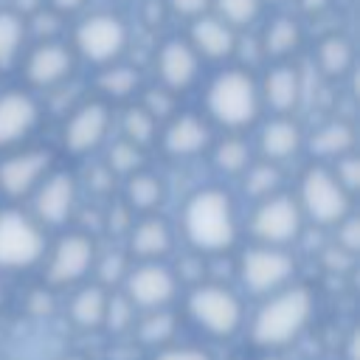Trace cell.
<instances>
[{
    "label": "cell",
    "mask_w": 360,
    "mask_h": 360,
    "mask_svg": "<svg viewBox=\"0 0 360 360\" xmlns=\"http://www.w3.org/2000/svg\"><path fill=\"white\" fill-rule=\"evenodd\" d=\"M315 312V295L307 284H287L267 295L250 321V343L259 349H281L298 340Z\"/></svg>",
    "instance_id": "6da1fadb"
},
{
    "label": "cell",
    "mask_w": 360,
    "mask_h": 360,
    "mask_svg": "<svg viewBox=\"0 0 360 360\" xmlns=\"http://www.w3.org/2000/svg\"><path fill=\"white\" fill-rule=\"evenodd\" d=\"M183 233L200 253H225L236 242L233 200L222 188H200L186 200Z\"/></svg>",
    "instance_id": "7a4b0ae2"
},
{
    "label": "cell",
    "mask_w": 360,
    "mask_h": 360,
    "mask_svg": "<svg viewBox=\"0 0 360 360\" xmlns=\"http://www.w3.org/2000/svg\"><path fill=\"white\" fill-rule=\"evenodd\" d=\"M205 107H208V115L228 129L250 127L262 110L259 84L248 70H239V68L222 70L205 90Z\"/></svg>",
    "instance_id": "3957f363"
},
{
    "label": "cell",
    "mask_w": 360,
    "mask_h": 360,
    "mask_svg": "<svg viewBox=\"0 0 360 360\" xmlns=\"http://www.w3.org/2000/svg\"><path fill=\"white\" fill-rule=\"evenodd\" d=\"M188 315L191 321L208 332L211 338H233L242 329L245 307L239 295L222 284H197L188 292Z\"/></svg>",
    "instance_id": "277c9868"
},
{
    "label": "cell",
    "mask_w": 360,
    "mask_h": 360,
    "mask_svg": "<svg viewBox=\"0 0 360 360\" xmlns=\"http://www.w3.org/2000/svg\"><path fill=\"white\" fill-rule=\"evenodd\" d=\"M45 256V233L34 217L6 208L0 211V270H28Z\"/></svg>",
    "instance_id": "5b68a950"
},
{
    "label": "cell",
    "mask_w": 360,
    "mask_h": 360,
    "mask_svg": "<svg viewBox=\"0 0 360 360\" xmlns=\"http://www.w3.org/2000/svg\"><path fill=\"white\" fill-rule=\"evenodd\" d=\"M298 208L318 225H338L340 219L349 217L352 197L338 186L329 169L323 166H309L301 174L298 186Z\"/></svg>",
    "instance_id": "8992f818"
},
{
    "label": "cell",
    "mask_w": 360,
    "mask_h": 360,
    "mask_svg": "<svg viewBox=\"0 0 360 360\" xmlns=\"http://www.w3.org/2000/svg\"><path fill=\"white\" fill-rule=\"evenodd\" d=\"M239 278L248 292L253 295H273L290 284L295 273V259L284 248H264L256 245L242 253L239 259Z\"/></svg>",
    "instance_id": "52a82bcc"
},
{
    "label": "cell",
    "mask_w": 360,
    "mask_h": 360,
    "mask_svg": "<svg viewBox=\"0 0 360 360\" xmlns=\"http://www.w3.org/2000/svg\"><path fill=\"white\" fill-rule=\"evenodd\" d=\"M304 214L292 197L273 194L267 200H259V205L250 214V233L264 248H284L298 239Z\"/></svg>",
    "instance_id": "ba28073f"
},
{
    "label": "cell",
    "mask_w": 360,
    "mask_h": 360,
    "mask_svg": "<svg viewBox=\"0 0 360 360\" xmlns=\"http://www.w3.org/2000/svg\"><path fill=\"white\" fill-rule=\"evenodd\" d=\"M127 39H129L127 25L115 14H90L76 25V34H73L76 51L93 65L115 62L124 53Z\"/></svg>",
    "instance_id": "9c48e42d"
},
{
    "label": "cell",
    "mask_w": 360,
    "mask_h": 360,
    "mask_svg": "<svg viewBox=\"0 0 360 360\" xmlns=\"http://www.w3.org/2000/svg\"><path fill=\"white\" fill-rule=\"evenodd\" d=\"M96 242L90 233H65L48 253L45 281L48 287H73L96 264Z\"/></svg>",
    "instance_id": "30bf717a"
},
{
    "label": "cell",
    "mask_w": 360,
    "mask_h": 360,
    "mask_svg": "<svg viewBox=\"0 0 360 360\" xmlns=\"http://www.w3.org/2000/svg\"><path fill=\"white\" fill-rule=\"evenodd\" d=\"M124 295L135 309L143 312L169 309L177 295V278L160 262H141L138 267H129L124 278Z\"/></svg>",
    "instance_id": "8fae6325"
},
{
    "label": "cell",
    "mask_w": 360,
    "mask_h": 360,
    "mask_svg": "<svg viewBox=\"0 0 360 360\" xmlns=\"http://www.w3.org/2000/svg\"><path fill=\"white\" fill-rule=\"evenodd\" d=\"M110 129V110L104 101H84L76 110H70L65 127H62V146L70 155H87L93 152Z\"/></svg>",
    "instance_id": "7c38bea8"
},
{
    "label": "cell",
    "mask_w": 360,
    "mask_h": 360,
    "mask_svg": "<svg viewBox=\"0 0 360 360\" xmlns=\"http://www.w3.org/2000/svg\"><path fill=\"white\" fill-rule=\"evenodd\" d=\"M76 177L68 174V172H56V174H48L37 191H34V219L37 225H65L73 211H76Z\"/></svg>",
    "instance_id": "4fadbf2b"
},
{
    "label": "cell",
    "mask_w": 360,
    "mask_h": 360,
    "mask_svg": "<svg viewBox=\"0 0 360 360\" xmlns=\"http://www.w3.org/2000/svg\"><path fill=\"white\" fill-rule=\"evenodd\" d=\"M48 169H51V152L45 149L17 152L0 163V191L11 200L25 197L37 191V186L48 177Z\"/></svg>",
    "instance_id": "5bb4252c"
},
{
    "label": "cell",
    "mask_w": 360,
    "mask_h": 360,
    "mask_svg": "<svg viewBox=\"0 0 360 360\" xmlns=\"http://www.w3.org/2000/svg\"><path fill=\"white\" fill-rule=\"evenodd\" d=\"M25 79L34 87H56L62 84L70 73H73V53L62 45V42H39L37 48H31V53L25 56Z\"/></svg>",
    "instance_id": "9a60e30c"
},
{
    "label": "cell",
    "mask_w": 360,
    "mask_h": 360,
    "mask_svg": "<svg viewBox=\"0 0 360 360\" xmlns=\"http://www.w3.org/2000/svg\"><path fill=\"white\" fill-rule=\"evenodd\" d=\"M39 121L37 101L22 90L0 93V149H8L31 135Z\"/></svg>",
    "instance_id": "2e32d148"
},
{
    "label": "cell",
    "mask_w": 360,
    "mask_h": 360,
    "mask_svg": "<svg viewBox=\"0 0 360 360\" xmlns=\"http://www.w3.org/2000/svg\"><path fill=\"white\" fill-rule=\"evenodd\" d=\"M200 59L194 53V48L186 39H169L160 45L158 51V76H160V87L180 93L186 87L194 84L197 73H200Z\"/></svg>",
    "instance_id": "e0dca14e"
},
{
    "label": "cell",
    "mask_w": 360,
    "mask_h": 360,
    "mask_svg": "<svg viewBox=\"0 0 360 360\" xmlns=\"http://www.w3.org/2000/svg\"><path fill=\"white\" fill-rule=\"evenodd\" d=\"M211 143V129L208 124L194 115V112H183L174 115L169 121V127L163 129V152L172 158H191L200 155L205 146Z\"/></svg>",
    "instance_id": "ac0fdd59"
},
{
    "label": "cell",
    "mask_w": 360,
    "mask_h": 360,
    "mask_svg": "<svg viewBox=\"0 0 360 360\" xmlns=\"http://www.w3.org/2000/svg\"><path fill=\"white\" fill-rule=\"evenodd\" d=\"M301 90H304V84H301L298 68L276 65V68L267 70V76L259 87V98H262V104H267L276 112H290L298 104Z\"/></svg>",
    "instance_id": "d6986e66"
},
{
    "label": "cell",
    "mask_w": 360,
    "mask_h": 360,
    "mask_svg": "<svg viewBox=\"0 0 360 360\" xmlns=\"http://www.w3.org/2000/svg\"><path fill=\"white\" fill-rule=\"evenodd\" d=\"M129 256L141 262H158L172 250V228L160 217H143L138 225L129 228Z\"/></svg>",
    "instance_id": "ffe728a7"
},
{
    "label": "cell",
    "mask_w": 360,
    "mask_h": 360,
    "mask_svg": "<svg viewBox=\"0 0 360 360\" xmlns=\"http://www.w3.org/2000/svg\"><path fill=\"white\" fill-rule=\"evenodd\" d=\"M236 31L228 28L219 17H200L194 20L191 25V48L194 53L200 56H208V59H225L236 51Z\"/></svg>",
    "instance_id": "44dd1931"
},
{
    "label": "cell",
    "mask_w": 360,
    "mask_h": 360,
    "mask_svg": "<svg viewBox=\"0 0 360 360\" xmlns=\"http://www.w3.org/2000/svg\"><path fill=\"white\" fill-rule=\"evenodd\" d=\"M301 127L292 121V118H273L262 127V135H259V152L267 163H278V160H287L292 158L298 149H301Z\"/></svg>",
    "instance_id": "7402d4cb"
},
{
    "label": "cell",
    "mask_w": 360,
    "mask_h": 360,
    "mask_svg": "<svg viewBox=\"0 0 360 360\" xmlns=\"http://www.w3.org/2000/svg\"><path fill=\"white\" fill-rule=\"evenodd\" d=\"M107 298L110 292L98 284H84L73 292L70 298V321L79 326V329H101L104 326V312H107Z\"/></svg>",
    "instance_id": "603a6c76"
},
{
    "label": "cell",
    "mask_w": 360,
    "mask_h": 360,
    "mask_svg": "<svg viewBox=\"0 0 360 360\" xmlns=\"http://www.w3.org/2000/svg\"><path fill=\"white\" fill-rule=\"evenodd\" d=\"M352 146H354V132L343 121H329V124L318 127L309 135V152L315 158H332V160H338L343 155H352Z\"/></svg>",
    "instance_id": "cb8c5ba5"
},
{
    "label": "cell",
    "mask_w": 360,
    "mask_h": 360,
    "mask_svg": "<svg viewBox=\"0 0 360 360\" xmlns=\"http://www.w3.org/2000/svg\"><path fill=\"white\" fill-rule=\"evenodd\" d=\"M177 329V318L172 309H152L143 312L141 321H135L132 335L138 338L141 346H152V349H166V343L172 340Z\"/></svg>",
    "instance_id": "d4e9b609"
},
{
    "label": "cell",
    "mask_w": 360,
    "mask_h": 360,
    "mask_svg": "<svg viewBox=\"0 0 360 360\" xmlns=\"http://www.w3.org/2000/svg\"><path fill=\"white\" fill-rule=\"evenodd\" d=\"M352 62H354V51H352V42L346 37L329 34L318 42V68L323 76L340 79L352 70Z\"/></svg>",
    "instance_id": "484cf974"
},
{
    "label": "cell",
    "mask_w": 360,
    "mask_h": 360,
    "mask_svg": "<svg viewBox=\"0 0 360 360\" xmlns=\"http://www.w3.org/2000/svg\"><path fill=\"white\" fill-rule=\"evenodd\" d=\"M298 42H301L298 22L292 17H276L264 28V34L259 39V48H262V56H287L298 48Z\"/></svg>",
    "instance_id": "4316f807"
},
{
    "label": "cell",
    "mask_w": 360,
    "mask_h": 360,
    "mask_svg": "<svg viewBox=\"0 0 360 360\" xmlns=\"http://www.w3.org/2000/svg\"><path fill=\"white\" fill-rule=\"evenodd\" d=\"M124 194H127V208L129 211H152L163 200V186H160V180L155 174L135 172V174L127 177Z\"/></svg>",
    "instance_id": "83f0119b"
},
{
    "label": "cell",
    "mask_w": 360,
    "mask_h": 360,
    "mask_svg": "<svg viewBox=\"0 0 360 360\" xmlns=\"http://www.w3.org/2000/svg\"><path fill=\"white\" fill-rule=\"evenodd\" d=\"M25 37V20L17 11H0V70H8L20 51Z\"/></svg>",
    "instance_id": "f1b7e54d"
},
{
    "label": "cell",
    "mask_w": 360,
    "mask_h": 360,
    "mask_svg": "<svg viewBox=\"0 0 360 360\" xmlns=\"http://www.w3.org/2000/svg\"><path fill=\"white\" fill-rule=\"evenodd\" d=\"M278 186H281V172H278V166H276V163L262 160V163H253V166H248V169H245L242 188H245V194H248V197L267 200V197H273V194L278 191Z\"/></svg>",
    "instance_id": "f546056e"
},
{
    "label": "cell",
    "mask_w": 360,
    "mask_h": 360,
    "mask_svg": "<svg viewBox=\"0 0 360 360\" xmlns=\"http://www.w3.org/2000/svg\"><path fill=\"white\" fill-rule=\"evenodd\" d=\"M138 70L129 65H110L98 73L96 87L107 96V98H127L138 90Z\"/></svg>",
    "instance_id": "4dcf8cb0"
},
{
    "label": "cell",
    "mask_w": 360,
    "mask_h": 360,
    "mask_svg": "<svg viewBox=\"0 0 360 360\" xmlns=\"http://www.w3.org/2000/svg\"><path fill=\"white\" fill-rule=\"evenodd\" d=\"M155 129H158V121L138 104V107H127L124 110V118H121V132H124V141L135 143L138 149L152 143L155 141Z\"/></svg>",
    "instance_id": "1f68e13d"
},
{
    "label": "cell",
    "mask_w": 360,
    "mask_h": 360,
    "mask_svg": "<svg viewBox=\"0 0 360 360\" xmlns=\"http://www.w3.org/2000/svg\"><path fill=\"white\" fill-rule=\"evenodd\" d=\"M214 163L225 174H242L250 166V146L242 138H225L214 149Z\"/></svg>",
    "instance_id": "d6a6232c"
},
{
    "label": "cell",
    "mask_w": 360,
    "mask_h": 360,
    "mask_svg": "<svg viewBox=\"0 0 360 360\" xmlns=\"http://www.w3.org/2000/svg\"><path fill=\"white\" fill-rule=\"evenodd\" d=\"M214 8L228 28H242L259 17L262 0H214Z\"/></svg>",
    "instance_id": "836d02e7"
},
{
    "label": "cell",
    "mask_w": 360,
    "mask_h": 360,
    "mask_svg": "<svg viewBox=\"0 0 360 360\" xmlns=\"http://www.w3.org/2000/svg\"><path fill=\"white\" fill-rule=\"evenodd\" d=\"M93 270H96L98 287H115V284H124L129 273V259L121 250H107L104 256H96Z\"/></svg>",
    "instance_id": "e575fe53"
},
{
    "label": "cell",
    "mask_w": 360,
    "mask_h": 360,
    "mask_svg": "<svg viewBox=\"0 0 360 360\" xmlns=\"http://www.w3.org/2000/svg\"><path fill=\"white\" fill-rule=\"evenodd\" d=\"M141 163H143V155H141V149L135 146V143H129V141H115L112 146H110V152H107V169L112 172V174H135L138 169H141Z\"/></svg>",
    "instance_id": "d590c367"
},
{
    "label": "cell",
    "mask_w": 360,
    "mask_h": 360,
    "mask_svg": "<svg viewBox=\"0 0 360 360\" xmlns=\"http://www.w3.org/2000/svg\"><path fill=\"white\" fill-rule=\"evenodd\" d=\"M104 326H107L112 335L129 332V329L135 326V307L127 301V295H124V292H112V295L107 298Z\"/></svg>",
    "instance_id": "8d00e7d4"
},
{
    "label": "cell",
    "mask_w": 360,
    "mask_h": 360,
    "mask_svg": "<svg viewBox=\"0 0 360 360\" xmlns=\"http://www.w3.org/2000/svg\"><path fill=\"white\" fill-rule=\"evenodd\" d=\"M174 104H177V98H174L172 90H166V87H152V90H146L141 107L158 121V118H169V115L174 112Z\"/></svg>",
    "instance_id": "74e56055"
},
{
    "label": "cell",
    "mask_w": 360,
    "mask_h": 360,
    "mask_svg": "<svg viewBox=\"0 0 360 360\" xmlns=\"http://www.w3.org/2000/svg\"><path fill=\"white\" fill-rule=\"evenodd\" d=\"M332 172V177L338 180V186L352 197L354 194V188L360 186V163H357V158L354 155H343V158H338L335 160V169H329Z\"/></svg>",
    "instance_id": "f35d334b"
},
{
    "label": "cell",
    "mask_w": 360,
    "mask_h": 360,
    "mask_svg": "<svg viewBox=\"0 0 360 360\" xmlns=\"http://www.w3.org/2000/svg\"><path fill=\"white\" fill-rule=\"evenodd\" d=\"M172 273H174L177 281H186V284L197 287V284H202V278H205V259L197 256V253L183 256V259L177 262V270H172Z\"/></svg>",
    "instance_id": "ab89813d"
},
{
    "label": "cell",
    "mask_w": 360,
    "mask_h": 360,
    "mask_svg": "<svg viewBox=\"0 0 360 360\" xmlns=\"http://www.w3.org/2000/svg\"><path fill=\"white\" fill-rule=\"evenodd\" d=\"M335 245L338 248H343L346 253H357V248H360V222H357V217H346V219H340L338 222V236H335Z\"/></svg>",
    "instance_id": "60d3db41"
},
{
    "label": "cell",
    "mask_w": 360,
    "mask_h": 360,
    "mask_svg": "<svg viewBox=\"0 0 360 360\" xmlns=\"http://www.w3.org/2000/svg\"><path fill=\"white\" fill-rule=\"evenodd\" d=\"M31 28H34V34H37L42 42H48V39L62 28V22H59V14H56V11L39 8V11L31 14Z\"/></svg>",
    "instance_id": "b9f144b4"
},
{
    "label": "cell",
    "mask_w": 360,
    "mask_h": 360,
    "mask_svg": "<svg viewBox=\"0 0 360 360\" xmlns=\"http://www.w3.org/2000/svg\"><path fill=\"white\" fill-rule=\"evenodd\" d=\"M104 225L115 236L129 233V228H132V211L127 208V202H112L110 211H107V217H104Z\"/></svg>",
    "instance_id": "7bdbcfd3"
},
{
    "label": "cell",
    "mask_w": 360,
    "mask_h": 360,
    "mask_svg": "<svg viewBox=\"0 0 360 360\" xmlns=\"http://www.w3.org/2000/svg\"><path fill=\"white\" fill-rule=\"evenodd\" d=\"M84 177H87V188H90L93 194L101 197V194H110V191H112V183H115L112 177H115V174H112L104 163H101V166H90Z\"/></svg>",
    "instance_id": "ee69618b"
},
{
    "label": "cell",
    "mask_w": 360,
    "mask_h": 360,
    "mask_svg": "<svg viewBox=\"0 0 360 360\" xmlns=\"http://www.w3.org/2000/svg\"><path fill=\"white\" fill-rule=\"evenodd\" d=\"M152 360H211V354L200 346H169L155 352Z\"/></svg>",
    "instance_id": "f6af8a7d"
},
{
    "label": "cell",
    "mask_w": 360,
    "mask_h": 360,
    "mask_svg": "<svg viewBox=\"0 0 360 360\" xmlns=\"http://www.w3.org/2000/svg\"><path fill=\"white\" fill-rule=\"evenodd\" d=\"M321 262H323V267H326V270H332V273H346V270L354 264V256H352V253H346L343 248L332 245V248H326V250L321 253Z\"/></svg>",
    "instance_id": "bcb514c9"
},
{
    "label": "cell",
    "mask_w": 360,
    "mask_h": 360,
    "mask_svg": "<svg viewBox=\"0 0 360 360\" xmlns=\"http://www.w3.org/2000/svg\"><path fill=\"white\" fill-rule=\"evenodd\" d=\"M169 6H172V11H174V14H180V17L200 20V17H205V11H208L211 0H169Z\"/></svg>",
    "instance_id": "7dc6e473"
},
{
    "label": "cell",
    "mask_w": 360,
    "mask_h": 360,
    "mask_svg": "<svg viewBox=\"0 0 360 360\" xmlns=\"http://www.w3.org/2000/svg\"><path fill=\"white\" fill-rule=\"evenodd\" d=\"M51 309H53V295H51V290L39 287V290H34V292L28 295V312H31V315H48Z\"/></svg>",
    "instance_id": "c3c4849f"
},
{
    "label": "cell",
    "mask_w": 360,
    "mask_h": 360,
    "mask_svg": "<svg viewBox=\"0 0 360 360\" xmlns=\"http://www.w3.org/2000/svg\"><path fill=\"white\" fill-rule=\"evenodd\" d=\"M51 3V11H56V14H73V11H79L87 0H48Z\"/></svg>",
    "instance_id": "681fc988"
},
{
    "label": "cell",
    "mask_w": 360,
    "mask_h": 360,
    "mask_svg": "<svg viewBox=\"0 0 360 360\" xmlns=\"http://www.w3.org/2000/svg\"><path fill=\"white\" fill-rule=\"evenodd\" d=\"M357 346H360V338H357V332L352 329V332H349V338H346V360H360Z\"/></svg>",
    "instance_id": "f907efd6"
},
{
    "label": "cell",
    "mask_w": 360,
    "mask_h": 360,
    "mask_svg": "<svg viewBox=\"0 0 360 360\" xmlns=\"http://www.w3.org/2000/svg\"><path fill=\"white\" fill-rule=\"evenodd\" d=\"M332 0H298V6L307 11V14H321L323 8H329Z\"/></svg>",
    "instance_id": "816d5d0a"
},
{
    "label": "cell",
    "mask_w": 360,
    "mask_h": 360,
    "mask_svg": "<svg viewBox=\"0 0 360 360\" xmlns=\"http://www.w3.org/2000/svg\"><path fill=\"white\" fill-rule=\"evenodd\" d=\"M17 8L20 11H39V3L37 0H17Z\"/></svg>",
    "instance_id": "f5cc1de1"
},
{
    "label": "cell",
    "mask_w": 360,
    "mask_h": 360,
    "mask_svg": "<svg viewBox=\"0 0 360 360\" xmlns=\"http://www.w3.org/2000/svg\"><path fill=\"white\" fill-rule=\"evenodd\" d=\"M62 360H87V357H84V354H65Z\"/></svg>",
    "instance_id": "db71d44e"
},
{
    "label": "cell",
    "mask_w": 360,
    "mask_h": 360,
    "mask_svg": "<svg viewBox=\"0 0 360 360\" xmlns=\"http://www.w3.org/2000/svg\"><path fill=\"white\" fill-rule=\"evenodd\" d=\"M264 360H284V357H264Z\"/></svg>",
    "instance_id": "11a10c76"
},
{
    "label": "cell",
    "mask_w": 360,
    "mask_h": 360,
    "mask_svg": "<svg viewBox=\"0 0 360 360\" xmlns=\"http://www.w3.org/2000/svg\"><path fill=\"white\" fill-rule=\"evenodd\" d=\"M0 304H3V290H0Z\"/></svg>",
    "instance_id": "9f6ffc18"
}]
</instances>
